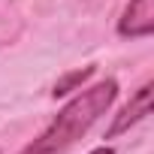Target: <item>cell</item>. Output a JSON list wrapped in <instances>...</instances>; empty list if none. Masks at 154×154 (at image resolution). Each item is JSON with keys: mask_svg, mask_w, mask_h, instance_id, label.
<instances>
[{"mask_svg": "<svg viewBox=\"0 0 154 154\" xmlns=\"http://www.w3.org/2000/svg\"><path fill=\"white\" fill-rule=\"evenodd\" d=\"M145 115H151V82H145L133 97H130V103L115 115V121L109 124V130H106V139H115V136H121V133H127L133 124H139Z\"/></svg>", "mask_w": 154, "mask_h": 154, "instance_id": "obj_3", "label": "cell"}, {"mask_svg": "<svg viewBox=\"0 0 154 154\" xmlns=\"http://www.w3.org/2000/svg\"><path fill=\"white\" fill-rule=\"evenodd\" d=\"M118 33L130 39H142L154 33V0H130L124 15L118 18Z\"/></svg>", "mask_w": 154, "mask_h": 154, "instance_id": "obj_2", "label": "cell"}, {"mask_svg": "<svg viewBox=\"0 0 154 154\" xmlns=\"http://www.w3.org/2000/svg\"><path fill=\"white\" fill-rule=\"evenodd\" d=\"M118 97V82L115 79H103L94 88H85L82 94H75L60 112L57 118L18 154H63L75 139H82L91 124L109 112V106Z\"/></svg>", "mask_w": 154, "mask_h": 154, "instance_id": "obj_1", "label": "cell"}, {"mask_svg": "<svg viewBox=\"0 0 154 154\" xmlns=\"http://www.w3.org/2000/svg\"><path fill=\"white\" fill-rule=\"evenodd\" d=\"M91 154H115V151H112V148H109V145H103V148H94V151H91Z\"/></svg>", "mask_w": 154, "mask_h": 154, "instance_id": "obj_5", "label": "cell"}, {"mask_svg": "<svg viewBox=\"0 0 154 154\" xmlns=\"http://www.w3.org/2000/svg\"><path fill=\"white\" fill-rule=\"evenodd\" d=\"M94 69L97 66H79V69H69V72H63L60 79L54 82V91H51V97L57 100V97H66V94H72V91H79L91 75H94Z\"/></svg>", "mask_w": 154, "mask_h": 154, "instance_id": "obj_4", "label": "cell"}]
</instances>
